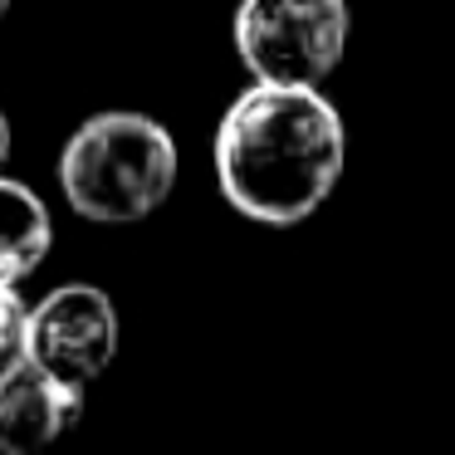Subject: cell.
I'll list each match as a JSON object with an SVG mask.
<instances>
[{"instance_id": "obj_1", "label": "cell", "mask_w": 455, "mask_h": 455, "mask_svg": "<svg viewBox=\"0 0 455 455\" xmlns=\"http://www.w3.org/2000/svg\"><path fill=\"white\" fill-rule=\"evenodd\" d=\"M343 118L318 89L255 84L216 128V177L226 201L259 226L308 220L343 177Z\"/></svg>"}, {"instance_id": "obj_2", "label": "cell", "mask_w": 455, "mask_h": 455, "mask_svg": "<svg viewBox=\"0 0 455 455\" xmlns=\"http://www.w3.org/2000/svg\"><path fill=\"white\" fill-rule=\"evenodd\" d=\"M60 187L93 226L148 220L177 187V142L142 113H99L64 142Z\"/></svg>"}, {"instance_id": "obj_3", "label": "cell", "mask_w": 455, "mask_h": 455, "mask_svg": "<svg viewBox=\"0 0 455 455\" xmlns=\"http://www.w3.org/2000/svg\"><path fill=\"white\" fill-rule=\"evenodd\" d=\"M235 50L259 84L318 89L347 50L343 0H240Z\"/></svg>"}, {"instance_id": "obj_4", "label": "cell", "mask_w": 455, "mask_h": 455, "mask_svg": "<svg viewBox=\"0 0 455 455\" xmlns=\"http://www.w3.org/2000/svg\"><path fill=\"white\" fill-rule=\"evenodd\" d=\"M118 357V314L93 284H64L25 308V363L64 387H89Z\"/></svg>"}, {"instance_id": "obj_5", "label": "cell", "mask_w": 455, "mask_h": 455, "mask_svg": "<svg viewBox=\"0 0 455 455\" xmlns=\"http://www.w3.org/2000/svg\"><path fill=\"white\" fill-rule=\"evenodd\" d=\"M84 411V387H64L20 363L0 377V451H40Z\"/></svg>"}, {"instance_id": "obj_6", "label": "cell", "mask_w": 455, "mask_h": 455, "mask_svg": "<svg viewBox=\"0 0 455 455\" xmlns=\"http://www.w3.org/2000/svg\"><path fill=\"white\" fill-rule=\"evenodd\" d=\"M54 245V226L44 201L25 181L0 172V284H20L44 265Z\"/></svg>"}, {"instance_id": "obj_7", "label": "cell", "mask_w": 455, "mask_h": 455, "mask_svg": "<svg viewBox=\"0 0 455 455\" xmlns=\"http://www.w3.org/2000/svg\"><path fill=\"white\" fill-rule=\"evenodd\" d=\"M25 363V304L15 284H0V377Z\"/></svg>"}, {"instance_id": "obj_8", "label": "cell", "mask_w": 455, "mask_h": 455, "mask_svg": "<svg viewBox=\"0 0 455 455\" xmlns=\"http://www.w3.org/2000/svg\"><path fill=\"white\" fill-rule=\"evenodd\" d=\"M5 157H11V123L0 113V172H5Z\"/></svg>"}, {"instance_id": "obj_9", "label": "cell", "mask_w": 455, "mask_h": 455, "mask_svg": "<svg viewBox=\"0 0 455 455\" xmlns=\"http://www.w3.org/2000/svg\"><path fill=\"white\" fill-rule=\"evenodd\" d=\"M5 11H11V0H0V20H5Z\"/></svg>"}]
</instances>
